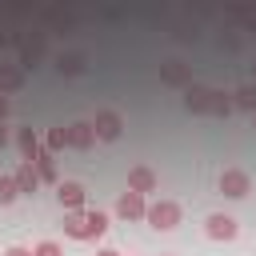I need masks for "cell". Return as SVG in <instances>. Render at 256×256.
Instances as JSON below:
<instances>
[{"instance_id": "cell-1", "label": "cell", "mask_w": 256, "mask_h": 256, "mask_svg": "<svg viewBox=\"0 0 256 256\" xmlns=\"http://www.w3.org/2000/svg\"><path fill=\"white\" fill-rule=\"evenodd\" d=\"M180 216H184V208H180L176 200H152L148 212H144L148 228H156V232H172V228L180 224Z\"/></svg>"}, {"instance_id": "cell-2", "label": "cell", "mask_w": 256, "mask_h": 256, "mask_svg": "<svg viewBox=\"0 0 256 256\" xmlns=\"http://www.w3.org/2000/svg\"><path fill=\"white\" fill-rule=\"evenodd\" d=\"M216 188H220V196H228V200H244V196L252 192V176H248L244 168H224V172L216 176Z\"/></svg>"}, {"instance_id": "cell-3", "label": "cell", "mask_w": 256, "mask_h": 256, "mask_svg": "<svg viewBox=\"0 0 256 256\" xmlns=\"http://www.w3.org/2000/svg\"><path fill=\"white\" fill-rule=\"evenodd\" d=\"M88 124H92L96 140H104V144L120 140V132H124V116H120L116 108H100V112H96V120H88Z\"/></svg>"}, {"instance_id": "cell-4", "label": "cell", "mask_w": 256, "mask_h": 256, "mask_svg": "<svg viewBox=\"0 0 256 256\" xmlns=\"http://www.w3.org/2000/svg\"><path fill=\"white\" fill-rule=\"evenodd\" d=\"M160 84L184 92L192 84V64H184V60H160Z\"/></svg>"}, {"instance_id": "cell-5", "label": "cell", "mask_w": 256, "mask_h": 256, "mask_svg": "<svg viewBox=\"0 0 256 256\" xmlns=\"http://www.w3.org/2000/svg\"><path fill=\"white\" fill-rule=\"evenodd\" d=\"M40 60H44V36H40V32H36V36H24L20 48H16V64H20V72L36 68Z\"/></svg>"}, {"instance_id": "cell-6", "label": "cell", "mask_w": 256, "mask_h": 256, "mask_svg": "<svg viewBox=\"0 0 256 256\" xmlns=\"http://www.w3.org/2000/svg\"><path fill=\"white\" fill-rule=\"evenodd\" d=\"M160 188V176H156V168H148V164H132L128 168V192H140V196H148V192H156Z\"/></svg>"}, {"instance_id": "cell-7", "label": "cell", "mask_w": 256, "mask_h": 256, "mask_svg": "<svg viewBox=\"0 0 256 256\" xmlns=\"http://www.w3.org/2000/svg\"><path fill=\"white\" fill-rule=\"evenodd\" d=\"M204 232H208V240H236L240 224H236L228 212H212V216L204 220Z\"/></svg>"}, {"instance_id": "cell-8", "label": "cell", "mask_w": 256, "mask_h": 256, "mask_svg": "<svg viewBox=\"0 0 256 256\" xmlns=\"http://www.w3.org/2000/svg\"><path fill=\"white\" fill-rule=\"evenodd\" d=\"M56 200H60L64 212H84V184L60 180V184H56Z\"/></svg>"}, {"instance_id": "cell-9", "label": "cell", "mask_w": 256, "mask_h": 256, "mask_svg": "<svg viewBox=\"0 0 256 256\" xmlns=\"http://www.w3.org/2000/svg\"><path fill=\"white\" fill-rule=\"evenodd\" d=\"M144 212H148V196H140V192H120V200H116V216H120V220H144Z\"/></svg>"}, {"instance_id": "cell-10", "label": "cell", "mask_w": 256, "mask_h": 256, "mask_svg": "<svg viewBox=\"0 0 256 256\" xmlns=\"http://www.w3.org/2000/svg\"><path fill=\"white\" fill-rule=\"evenodd\" d=\"M208 100H212V88H208V84H196V80H192V84L184 88V108H188L192 116H208Z\"/></svg>"}, {"instance_id": "cell-11", "label": "cell", "mask_w": 256, "mask_h": 256, "mask_svg": "<svg viewBox=\"0 0 256 256\" xmlns=\"http://www.w3.org/2000/svg\"><path fill=\"white\" fill-rule=\"evenodd\" d=\"M68 148H76V152H88V148H96V132H92V124H88V120H76V124H68Z\"/></svg>"}, {"instance_id": "cell-12", "label": "cell", "mask_w": 256, "mask_h": 256, "mask_svg": "<svg viewBox=\"0 0 256 256\" xmlns=\"http://www.w3.org/2000/svg\"><path fill=\"white\" fill-rule=\"evenodd\" d=\"M16 148H20V156L32 164V160L40 156V148H44V144H40V132H36V128H20V132H16Z\"/></svg>"}, {"instance_id": "cell-13", "label": "cell", "mask_w": 256, "mask_h": 256, "mask_svg": "<svg viewBox=\"0 0 256 256\" xmlns=\"http://www.w3.org/2000/svg\"><path fill=\"white\" fill-rule=\"evenodd\" d=\"M12 180H16V192H28V196H32L36 188H40V176H36V168H32L28 160H20V164H16Z\"/></svg>"}, {"instance_id": "cell-14", "label": "cell", "mask_w": 256, "mask_h": 256, "mask_svg": "<svg viewBox=\"0 0 256 256\" xmlns=\"http://www.w3.org/2000/svg\"><path fill=\"white\" fill-rule=\"evenodd\" d=\"M24 88V72L20 64H0V96H12Z\"/></svg>"}, {"instance_id": "cell-15", "label": "cell", "mask_w": 256, "mask_h": 256, "mask_svg": "<svg viewBox=\"0 0 256 256\" xmlns=\"http://www.w3.org/2000/svg\"><path fill=\"white\" fill-rule=\"evenodd\" d=\"M84 68H88L84 52H60V56H56V72H60V76H80Z\"/></svg>"}, {"instance_id": "cell-16", "label": "cell", "mask_w": 256, "mask_h": 256, "mask_svg": "<svg viewBox=\"0 0 256 256\" xmlns=\"http://www.w3.org/2000/svg\"><path fill=\"white\" fill-rule=\"evenodd\" d=\"M104 232H108V212L88 208V212H84V240H96V236H104Z\"/></svg>"}, {"instance_id": "cell-17", "label": "cell", "mask_w": 256, "mask_h": 256, "mask_svg": "<svg viewBox=\"0 0 256 256\" xmlns=\"http://www.w3.org/2000/svg\"><path fill=\"white\" fill-rule=\"evenodd\" d=\"M232 96V112H256V84H240L236 92H228Z\"/></svg>"}, {"instance_id": "cell-18", "label": "cell", "mask_w": 256, "mask_h": 256, "mask_svg": "<svg viewBox=\"0 0 256 256\" xmlns=\"http://www.w3.org/2000/svg\"><path fill=\"white\" fill-rule=\"evenodd\" d=\"M208 116H216V120H228V116H232V96H228V92H220V88H212Z\"/></svg>"}, {"instance_id": "cell-19", "label": "cell", "mask_w": 256, "mask_h": 256, "mask_svg": "<svg viewBox=\"0 0 256 256\" xmlns=\"http://www.w3.org/2000/svg\"><path fill=\"white\" fill-rule=\"evenodd\" d=\"M32 168H36V176H40V180L56 184V156H52V152H44V148H40V156L32 160Z\"/></svg>"}, {"instance_id": "cell-20", "label": "cell", "mask_w": 256, "mask_h": 256, "mask_svg": "<svg viewBox=\"0 0 256 256\" xmlns=\"http://www.w3.org/2000/svg\"><path fill=\"white\" fill-rule=\"evenodd\" d=\"M64 148H68V128H64V124H60V128H48V136H44V152L56 156V152H64Z\"/></svg>"}, {"instance_id": "cell-21", "label": "cell", "mask_w": 256, "mask_h": 256, "mask_svg": "<svg viewBox=\"0 0 256 256\" xmlns=\"http://www.w3.org/2000/svg\"><path fill=\"white\" fill-rule=\"evenodd\" d=\"M64 236L84 240V212H64Z\"/></svg>"}, {"instance_id": "cell-22", "label": "cell", "mask_w": 256, "mask_h": 256, "mask_svg": "<svg viewBox=\"0 0 256 256\" xmlns=\"http://www.w3.org/2000/svg\"><path fill=\"white\" fill-rule=\"evenodd\" d=\"M20 192H16V180H12V172H0V204H12Z\"/></svg>"}, {"instance_id": "cell-23", "label": "cell", "mask_w": 256, "mask_h": 256, "mask_svg": "<svg viewBox=\"0 0 256 256\" xmlns=\"http://www.w3.org/2000/svg\"><path fill=\"white\" fill-rule=\"evenodd\" d=\"M32 256H64V248H60L56 240H40V244L32 248Z\"/></svg>"}, {"instance_id": "cell-24", "label": "cell", "mask_w": 256, "mask_h": 256, "mask_svg": "<svg viewBox=\"0 0 256 256\" xmlns=\"http://www.w3.org/2000/svg\"><path fill=\"white\" fill-rule=\"evenodd\" d=\"M0 256H32V248H24V244H12V248H4Z\"/></svg>"}, {"instance_id": "cell-25", "label": "cell", "mask_w": 256, "mask_h": 256, "mask_svg": "<svg viewBox=\"0 0 256 256\" xmlns=\"http://www.w3.org/2000/svg\"><path fill=\"white\" fill-rule=\"evenodd\" d=\"M8 144V128H4V120H0V148Z\"/></svg>"}, {"instance_id": "cell-26", "label": "cell", "mask_w": 256, "mask_h": 256, "mask_svg": "<svg viewBox=\"0 0 256 256\" xmlns=\"http://www.w3.org/2000/svg\"><path fill=\"white\" fill-rule=\"evenodd\" d=\"M8 116V96H0V120Z\"/></svg>"}, {"instance_id": "cell-27", "label": "cell", "mask_w": 256, "mask_h": 256, "mask_svg": "<svg viewBox=\"0 0 256 256\" xmlns=\"http://www.w3.org/2000/svg\"><path fill=\"white\" fill-rule=\"evenodd\" d=\"M96 256H120V252H116V248H100Z\"/></svg>"}, {"instance_id": "cell-28", "label": "cell", "mask_w": 256, "mask_h": 256, "mask_svg": "<svg viewBox=\"0 0 256 256\" xmlns=\"http://www.w3.org/2000/svg\"><path fill=\"white\" fill-rule=\"evenodd\" d=\"M252 128H256V112H252Z\"/></svg>"}, {"instance_id": "cell-29", "label": "cell", "mask_w": 256, "mask_h": 256, "mask_svg": "<svg viewBox=\"0 0 256 256\" xmlns=\"http://www.w3.org/2000/svg\"><path fill=\"white\" fill-rule=\"evenodd\" d=\"M252 76H256V64H252Z\"/></svg>"}, {"instance_id": "cell-30", "label": "cell", "mask_w": 256, "mask_h": 256, "mask_svg": "<svg viewBox=\"0 0 256 256\" xmlns=\"http://www.w3.org/2000/svg\"><path fill=\"white\" fill-rule=\"evenodd\" d=\"M164 256H172V252H164Z\"/></svg>"}]
</instances>
